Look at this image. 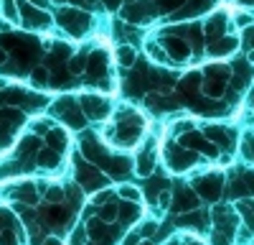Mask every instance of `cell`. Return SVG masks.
<instances>
[{"label":"cell","mask_w":254,"mask_h":245,"mask_svg":"<svg viewBox=\"0 0 254 245\" xmlns=\"http://www.w3.org/2000/svg\"><path fill=\"white\" fill-rule=\"evenodd\" d=\"M0 245H13V235H10V233H3V238H0Z\"/></svg>","instance_id":"1"},{"label":"cell","mask_w":254,"mask_h":245,"mask_svg":"<svg viewBox=\"0 0 254 245\" xmlns=\"http://www.w3.org/2000/svg\"><path fill=\"white\" fill-rule=\"evenodd\" d=\"M0 61H3V51H0Z\"/></svg>","instance_id":"2"}]
</instances>
